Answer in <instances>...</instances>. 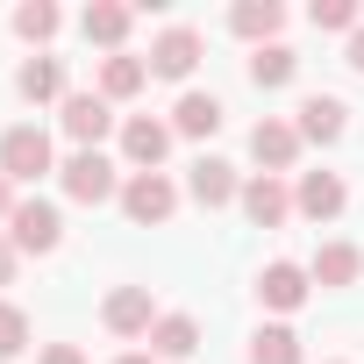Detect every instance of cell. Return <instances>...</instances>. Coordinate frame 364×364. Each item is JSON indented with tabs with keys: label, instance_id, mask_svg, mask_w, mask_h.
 Masks as SVG:
<instances>
[{
	"label": "cell",
	"instance_id": "6da1fadb",
	"mask_svg": "<svg viewBox=\"0 0 364 364\" xmlns=\"http://www.w3.org/2000/svg\"><path fill=\"white\" fill-rule=\"evenodd\" d=\"M0 171H8L15 186H36V178L50 171V136H43L36 122L8 129V136H0Z\"/></svg>",
	"mask_w": 364,
	"mask_h": 364
},
{
	"label": "cell",
	"instance_id": "7a4b0ae2",
	"mask_svg": "<svg viewBox=\"0 0 364 364\" xmlns=\"http://www.w3.org/2000/svg\"><path fill=\"white\" fill-rule=\"evenodd\" d=\"M171 208H178V186L164 171H136L129 186H122V215L136 222V229H157V222H171Z\"/></svg>",
	"mask_w": 364,
	"mask_h": 364
},
{
	"label": "cell",
	"instance_id": "3957f363",
	"mask_svg": "<svg viewBox=\"0 0 364 364\" xmlns=\"http://www.w3.org/2000/svg\"><path fill=\"white\" fill-rule=\"evenodd\" d=\"M58 178H65V193H72L79 208H100V200H114V193H122V186H114V164H107L100 150L65 157V164H58Z\"/></svg>",
	"mask_w": 364,
	"mask_h": 364
},
{
	"label": "cell",
	"instance_id": "277c9868",
	"mask_svg": "<svg viewBox=\"0 0 364 364\" xmlns=\"http://www.w3.org/2000/svg\"><path fill=\"white\" fill-rule=\"evenodd\" d=\"M58 236H65V222H58V208H50V200H22V208H15V222H8V243H15V250H29V257L58 250Z\"/></svg>",
	"mask_w": 364,
	"mask_h": 364
},
{
	"label": "cell",
	"instance_id": "5b68a950",
	"mask_svg": "<svg viewBox=\"0 0 364 364\" xmlns=\"http://www.w3.org/2000/svg\"><path fill=\"white\" fill-rule=\"evenodd\" d=\"M58 122H65V136H72L79 150H100V136L114 129V114H107L100 93H65V114H58Z\"/></svg>",
	"mask_w": 364,
	"mask_h": 364
},
{
	"label": "cell",
	"instance_id": "8992f818",
	"mask_svg": "<svg viewBox=\"0 0 364 364\" xmlns=\"http://www.w3.org/2000/svg\"><path fill=\"white\" fill-rule=\"evenodd\" d=\"M100 321H107L114 336H150V328H157L150 286H114V293H107V307H100Z\"/></svg>",
	"mask_w": 364,
	"mask_h": 364
},
{
	"label": "cell",
	"instance_id": "52a82bcc",
	"mask_svg": "<svg viewBox=\"0 0 364 364\" xmlns=\"http://www.w3.org/2000/svg\"><path fill=\"white\" fill-rule=\"evenodd\" d=\"M293 208H300L307 222H336V215L350 208V186H343L336 171H307L300 186H293Z\"/></svg>",
	"mask_w": 364,
	"mask_h": 364
},
{
	"label": "cell",
	"instance_id": "ba28073f",
	"mask_svg": "<svg viewBox=\"0 0 364 364\" xmlns=\"http://www.w3.org/2000/svg\"><path fill=\"white\" fill-rule=\"evenodd\" d=\"M186 193H193L200 208H229V200H243V186H236V164H222V157H200V164H186Z\"/></svg>",
	"mask_w": 364,
	"mask_h": 364
},
{
	"label": "cell",
	"instance_id": "9c48e42d",
	"mask_svg": "<svg viewBox=\"0 0 364 364\" xmlns=\"http://www.w3.org/2000/svg\"><path fill=\"white\" fill-rule=\"evenodd\" d=\"M293 129H300V143H336V136L350 129V107H343L336 93H307V100H300V122H293Z\"/></svg>",
	"mask_w": 364,
	"mask_h": 364
},
{
	"label": "cell",
	"instance_id": "30bf717a",
	"mask_svg": "<svg viewBox=\"0 0 364 364\" xmlns=\"http://www.w3.org/2000/svg\"><path fill=\"white\" fill-rule=\"evenodd\" d=\"M250 157H257V164H264V171L279 178V171H286V164L300 157V129H293V122H272V114H264V122L250 129Z\"/></svg>",
	"mask_w": 364,
	"mask_h": 364
},
{
	"label": "cell",
	"instance_id": "8fae6325",
	"mask_svg": "<svg viewBox=\"0 0 364 364\" xmlns=\"http://www.w3.org/2000/svg\"><path fill=\"white\" fill-rule=\"evenodd\" d=\"M193 65H200V36L193 29H164L150 43V72L157 79H193Z\"/></svg>",
	"mask_w": 364,
	"mask_h": 364
},
{
	"label": "cell",
	"instance_id": "7c38bea8",
	"mask_svg": "<svg viewBox=\"0 0 364 364\" xmlns=\"http://www.w3.org/2000/svg\"><path fill=\"white\" fill-rule=\"evenodd\" d=\"M122 150H129V164L157 171V164H164V150H171V129H164V122H150V114H129V122H122Z\"/></svg>",
	"mask_w": 364,
	"mask_h": 364
},
{
	"label": "cell",
	"instance_id": "4fadbf2b",
	"mask_svg": "<svg viewBox=\"0 0 364 364\" xmlns=\"http://www.w3.org/2000/svg\"><path fill=\"white\" fill-rule=\"evenodd\" d=\"M243 215H250L257 229H279V222L293 215V193L279 186V178H272V171H257V178H250V186H243Z\"/></svg>",
	"mask_w": 364,
	"mask_h": 364
},
{
	"label": "cell",
	"instance_id": "5bb4252c",
	"mask_svg": "<svg viewBox=\"0 0 364 364\" xmlns=\"http://www.w3.org/2000/svg\"><path fill=\"white\" fill-rule=\"evenodd\" d=\"M357 272H364V250H357V243H321L314 264H307V279L328 286V293H336V286H357Z\"/></svg>",
	"mask_w": 364,
	"mask_h": 364
},
{
	"label": "cell",
	"instance_id": "9a60e30c",
	"mask_svg": "<svg viewBox=\"0 0 364 364\" xmlns=\"http://www.w3.org/2000/svg\"><path fill=\"white\" fill-rule=\"evenodd\" d=\"M307 286H314V279H307L300 264H264V272H257V300L279 307V314H293V307L307 300Z\"/></svg>",
	"mask_w": 364,
	"mask_h": 364
},
{
	"label": "cell",
	"instance_id": "2e32d148",
	"mask_svg": "<svg viewBox=\"0 0 364 364\" xmlns=\"http://www.w3.org/2000/svg\"><path fill=\"white\" fill-rule=\"evenodd\" d=\"M143 79H150V58H129V50L100 58V100H136Z\"/></svg>",
	"mask_w": 364,
	"mask_h": 364
},
{
	"label": "cell",
	"instance_id": "e0dca14e",
	"mask_svg": "<svg viewBox=\"0 0 364 364\" xmlns=\"http://www.w3.org/2000/svg\"><path fill=\"white\" fill-rule=\"evenodd\" d=\"M129 22H136V8H122V0H93V8L79 15V29H86V43H107V50H122V36H129Z\"/></svg>",
	"mask_w": 364,
	"mask_h": 364
},
{
	"label": "cell",
	"instance_id": "ac0fdd59",
	"mask_svg": "<svg viewBox=\"0 0 364 364\" xmlns=\"http://www.w3.org/2000/svg\"><path fill=\"white\" fill-rule=\"evenodd\" d=\"M279 22H286L279 0H236V8H229V29H236V36H250V43H272V36H279Z\"/></svg>",
	"mask_w": 364,
	"mask_h": 364
},
{
	"label": "cell",
	"instance_id": "d6986e66",
	"mask_svg": "<svg viewBox=\"0 0 364 364\" xmlns=\"http://www.w3.org/2000/svg\"><path fill=\"white\" fill-rule=\"evenodd\" d=\"M193 350H200V321H193V314H157L150 357H193Z\"/></svg>",
	"mask_w": 364,
	"mask_h": 364
},
{
	"label": "cell",
	"instance_id": "ffe728a7",
	"mask_svg": "<svg viewBox=\"0 0 364 364\" xmlns=\"http://www.w3.org/2000/svg\"><path fill=\"white\" fill-rule=\"evenodd\" d=\"M171 129H178V136H215V129H222V100H215V93H186V100L171 107Z\"/></svg>",
	"mask_w": 364,
	"mask_h": 364
},
{
	"label": "cell",
	"instance_id": "44dd1931",
	"mask_svg": "<svg viewBox=\"0 0 364 364\" xmlns=\"http://www.w3.org/2000/svg\"><path fill=\"white\" fill-rule=\"evenodd\" d=\"M293 72H300V58H293L286 43H257V50H250V79H257V86H293Z\"/></svg>",
	"mask_w": 364,
	"mask_h": 364
},
{
	"label": "cell",
	"instance_id": "7402d4cb",
	"mask_svg": "<svg viewBox=\"0 0 364 364\" xmlns=\"http://www.w3.org/2000/svg\"><path fill=\"white\" fill-rule=\"evenodd\" d=\"M15 86H22V100H58V93H65V65H58V58H29Z\"/></svg>",
	"mask_w": 364,
	"mask_h": 364
},
{
	"label": "cell",
	"instance_id": "603a6c76",
	"mask_svg": "<svg viewBox=\"0 0 364 364\" xmlns=\"http://www.w3.org/2000/svg\"><path fill=\"white\" fill-rule=\"evenodd\" d=\"M250 364H300V336L279 328V321L257 328V336H250Z\"/></svg>",
	"mask_w": 364,
	"mask_h": 364
},
{
	"label": "cell",
	"instance_id": "cb8c5ba5",
	"mask_svg": "<svg viewBox=\"0 0 364 364\" xmlns=\"http://www.w3.org/2000/svg\"><path fill=\"white\" fill-rule=\"evenodd\" d=\"M15 29H22L29 43H50V36H58V8H50V0H22V8H15Z\"/></svg>",
	"mask_w": 364,
	"mask_h": 364
},
{
	"label": "cell",
	"instance_id": "d4e9b609",
	"mask_svg": "<svg viewBox=\"0 0 364 364\" xmlns=\"http://www.w3.org/2000/svg\"><path fill=\"white\" fill-rule=\"evenodd\" d=\"M22 343H29V314L15 300H0V357H22Z\"/></svg>",
	"mask_w": 364,
	"mask_h": 364
},
{
	"label": "cell",
	"instance_id": "484cf974",
	"mask_svg": "<svg viewBox=\"0 0 364 364\" xmlns=\"http://www.w3.org/2000/svg\"><path fill=\"white\" fill-rule=\"evenodd\" d=\"M314 29H357V0H314Z\"/></svg>",
	"mask_w": 364,
	"mask_h": 364
},
{
	"label": "cell",
	"instance_id": "4316f807",
	"mask_svg": "<svg viewBox=\"0 0 364 364\" xmlns=\"http://www.w3.org/2000/svg\"><path fill=\"white\" fill-rule=\"evenodd\" d=\"M43 364H86V350H79V343H50V350H43Z\"/></svg>",
	"mask_w": 364,
	"mask_h": 364
},
{
	"label": "cell",
	"instance_id": "83f0119b",
	"mask_svg": "<svg viewBox=\"0 0 364 364\" xmlns=\"http://www.w3.org/2000/svg\"><path fill=\"white\" fill-rule=\"evenodd\" d=\"M15 208H22V200H15V178L0 171V222H15Z\"/></svg>",
	"mask_w": 364,
	"mask_h": 364
},
{
	"label": "cell",
	"instance_id": "f1b7e54d",
	"mask_svg": "<svg viewBox=\"0 0 364 364\" xmlns=\"http://www.w3.org/2000/svg\"><path fill=\"white\" fill-rule=\"evenodd\" d=\"M15 257H22V250H15L8 236H0V286H8V279H15Z\"/></svg>",
	"mask_w": 364,
	"mask_h": 364
},
{
	"label": "cell",
	"instance_id": "f546056e",
	"mask_svg": "<svg viewBox=\"0 0 364 364\" xmlns=\"http://www.w3.org/2000/svg\"><path fill=\"white\" fill-rule=\"evenodd\" d=\"M350 65H357V72H364V29H357V36H350Z\"/></svg>",
	"mask_w": 364,
	"mask_h": 364
},
{
	"label": "cell",
	"instance_id": "4dcf8cb0",
	"mask_svg": "<svg viewBox=\"0 0 364 364\" xmlns=\"http://www.w3.org/2000/svg\"><path fill=\"white\" fill-rule=\"evenodd\" d=\"M114 364H157V357H143V350H129V357H114Z\"/></svg>",
	"mask_w": 364,
	"mask_h": 364
}]
</instances>
